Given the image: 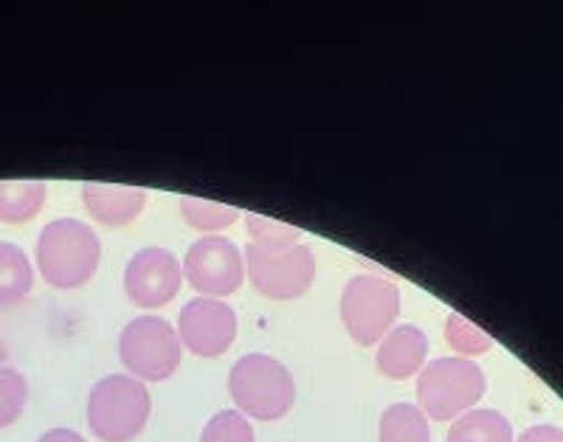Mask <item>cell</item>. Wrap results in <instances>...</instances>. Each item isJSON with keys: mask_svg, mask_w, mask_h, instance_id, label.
Returning a JSON list of instances; mask_svg holds the SVG:
<instances>
[{"mask_svg": "<svg viewBox=\"0 0 563 442\" xmlns=\"http://www.w3.org/2000/svg\"><path fill=\"white\" fill-rule=\"evenodd\" d=\"M243 259L245 279L265 299L294 301L313 288L316 257L308 245L296 243L285 248H265V245L249 243Z\"/></svg>", "mask_w": 563, "mask_h": 442, "instance_id": "5", "label": "cell"}, {"mask_svg": "<svg viewBox=\"0 0 563 442\" xmlns=\"http://www.w3.org/2000/svg\"><path fill=\"white\" fill-rule=\"evenodd\" d=\"M184 276L206 299H223V296L238 294L245 283L243 251L229 237L206 234L186 251Z\"/></svg>", "mask_w": 563, "mask_h": 442, "instance_id": "8", "label": "cell"}, {"mask_svg": "<svg viewBox=\"0 0 563 442\" xmlns=\"http://www.w3.org/2000/svg\"><path fill=\"white\" fill-rule=\"evenodd\" d=\"M37 442H88V440L74 429H52V431H45Z\"/></svg>", "mask_w": 563, "mask_h": 442, "instance_id": "23", "label": "cell"}, {"mask_svg": "<svg viewBox=\"0 0 563 442\" xmlns=\"http://www.w3.org/2000/svg\"><path fill=\"white\" fill-rule=\"evenodd\" d=\"M516 442H563V429H558V426H550V423L530 426V429H527Z\"/></svg>", "mask_w": 563, "mask_h": 442, "instance_id": "22", "label": "cell"}, {"mask_svg": "<svg viewBox=\"0 0 563 442\" xmlns=\"http://www.w3.org/2000/svg\"><path fill=\"white\" fill-rule=\"evenodd\" d=\"M429 335L415 324H397L380 339L378 369L391 380H406L426 366Z\"/></svg>", "mask_w": 563, "mask_h": 442, "instance_id": "12", "label": "cell"}, {"mask_svg": "<svg viewBox=\"0 0 563 442\" xmlns=\"http://www.w3.org/2000/svg\"><path fill=\"white\" fill-rule=\"evenodd\" d=\"M378 442H431L429 417L415 404H395L380 415Z\"/></svg>", "mask_w": 563, "mask_h": 442, "instance_id": "16", "label": "cell"}, {"mask_svg": "<svg viewBox=\"0 0 563 442\" xmlns=\"http://www.w3.org/2000/svg\"><path fill=\"white\" fill-rule=\"evenodd\" d=\"M180 203V214L192 229L198 231H223L229 229L231 223H238L240 220V209L225 203H214V200H203V198H184L178 200Z\"/></svg>", "mask_w": 563, "mask_h": 442, "instance_id": "17", "label": "cell"}, {"mask_svg": "<svg viewBox=\"0 0 563 442\" xmlns=\"http://www.w3.org/2000/svg\"><path fill=\"white\" fill-rule=\"evenodd\" d=\"M34 288V265L20 245L0 240V308H12Z\"/></svg>", "mask_w": 563, "mask_h": 442, "instance_id": "13", "label": "cell"}, {"mask_svg": "<svg viewBox=\"0 0 563 442\" xmlns=\"http://www.w3.org/2000/svg\"><path fill=\"white\" fill-rule=\"evenodd\" d=\"M29 400L26 375L14 366H0V431L20 420Z\"/></svg>", "mask_w": 563, "mask_h": 442, "instance_id": "18", "label": "cell"}, {"mask_svg": "<svg viewBox=\"0 0 563 442\" xmlns=\"http://www.w3.org/2000/svg\"><path fill=\"white\" fill-rule=\"evenodd\" d=\"M184 283V265L175 259L173 251L150 245L133 254L124 268V294L135 308L155 310L175 299Z\"/></svg>", "mask_w": 563, "mask_h": 442, "instance_id": "10", "label": "cell"}, {"mask_svg": "<svg viewBox=\"0 0 563 442\" xmlns=\"http://www.w3.org/2000/svg\"><path fill=\"white\" fill-rule=\"evenodd\" d=\"M82 203L88 214L97 223L108 229H122L139 220L147 203V192L139 186H119V184H85L82 186Z\"/></svg>", "mask_w": 563, "mask_h": 442, "instance_id": "11", "label": "cell"}, {"mask_svg": "<svg viewBox=\"0 0 563 442\" xmlns=\"http://www.w3.org/2000/svg\"><path fill=\"white\" fill-rule=\"evenodd\" d=\"M200 442H256L254 429H251L249 417L240 415L238 409H223L209 417L203 426Z\"/></svg>", "mask_w": 563, "mask_h": 442, "instance_id": "19", "label": "cell"}, {"mask_svg": "<svg viewBox=\"0 0 563 442\" xmlns=\"http://www.w3.org/2000/svg\"><path fill=\"white\" fill-rule=\"evenodd\" d=\"M102 259L97 231L74 218L45 223L37 237V270L57 290H77L93 279Z\"/></svg>", "mask_w": 563, "mask_h": 442, "instance_id": "1", "label": "cell"}, {"mask_svg": "<svg viewBox=\"0 0 563 442\" xmlns=\"http://www.w3.org/2000/svg\"><path fill=\"white\" fill-rule=\"evenodd\" d=\"M485 372L474 361L451 355L422 366L417 378V400L429 420L445 423L474 409L485 395Z\"/></svg>", "mask_w": 563, "mask_h": 442, "instance_id": "4", "label": "cell"}, {"mask_svg": "<svg viewBox=\"0 0 563 442\" xmlns=\"http://www.w3.org/2000/svg\"><path fill=\"white\" fill-rule=\"evenodd\" d=\"M449 442H516L512 426L496 409H471L456 417L449 429Z\"/></svg>", "mask_w": 563, "mask_h": 442, "instance_id": "14", "label": "cell"}, {"mask_svg": "<svg viewBox=\"0 0 563 442\" xmlns=\"http://www.w3.org/2000/svg\"><path fill=\"white\" fill-rule=\"evenodd\" d=\"M397 316H400V290L384 276L358 274L341 290V321L355 344H380Z\"/></svg>", "mask_w": 563, "mask_h": 442, "instance_id": "6", "label": "cell"}, {"mask_svg": "<svg viewBox=\"0 0 563 442\" xmlns=\"http://www.w3.org/2000/svg\"><path fill=\"white\" fill-rule=\"evenodd\" d=\"M180 339L167 319L158 316H139L128 321L119 333V358L128 366V375L141 384H161L173 378L180 366Z\"/></svg>", "mask_w": 563, "mask_h": 442, "instance_id": "7", "label": "cell"}, {"mask_svg": "<svg viewBox=\"0 0 563 442\" xmlns=\"http://www.w3.org/2000/svg\"><path fill=\"white\" fill-rule=\"evenodd\" d=\"M180 346L198 358H220L238 339V313L223 299L186 301L178 316Z\"/></svg>", "mask_w": 563, "mask_h": 442, "instance_id": "9", "label": "cell"}, {"mask_svg": "<svg viewBox=\"0 0 563 442\" xmlns=\"http://www.w3.org/2000/svg\"><path fill=\"white\" fill-rule=\"evenodd\" d=\"M245 229L251 234V243L265 245V248H285V245H296L301 237V231L296 225L279 223V220L263 218V214L249 212L245 214Z\"/></svg>", "mask_w": 563, "mask_h": 442, "instance_id": "21", "label": "cell"}, {"mask_svg": "<svg viewBox=\"0 0 563 442\" xmlns=\"http://www.w3.org/2000/svg\"><path fill=\"white\" fill-rule=\"evenodd\" d=\"M7 341H3V335H0V366L7 364Z\"/></svg>", "mask_w": 563, "mask_h": 442, "instance_id": "24", "label": "cell"}, {"mask_svg": "<svg viewBox=\"0 0 563 442\" xmlns=\"http://www.w3.org/2000/svg\"><path fill=\"white\" fill-rule=\"evenodd\" d=\"M229 395L240 415L274 423L294 409L296 384L279 358L249 353L229 369Z\"/></svg>", "mask_w": 563, "mask_h": 442, "instance_id": "2", "label": "cell"}, {"mask_svg": "<svg viewBox=\"0 0 563 442\" xmlns=\"http://www.w3.org/2000/svg\"><path fill=\"white\" fill-rule=\"evenodd\" d=\"M445 341L460 353V358H465V355H482L493 346L490 335L460 313H451L449 321H445Z\"/></svg>", "mask_w": 563, "mask_h": 442, "instance_id": "20", "label": "cell"}, {"mask_svg": "<svg viewBox=\"0 0 563 442\" xmlns=\"http://www.w3.org/2000/svg\"><path fill=\"white\" fill-rule=\"evenodd\" d=\"M45 203L43 180H0V223H29Z\"/></svg>", "mask_w": 563, "mask_h": 442, "instance_id": "15", "label": "cell"}, {"mask_svg": "<svg viewBox=\"0 0 563 442\" xmlns=\"http://www.w3.org/2000/svg\"><path fill=\"white\" fill-rule=\"evenodd\" d=\"M153 415L150 389L133 375H108L88 395V426L102 442H130L147 429Z\"/></svg>", "mask_w": 563, "mask_h": 442, "instance_id": "3", "label": "cell"}]
</instances>
